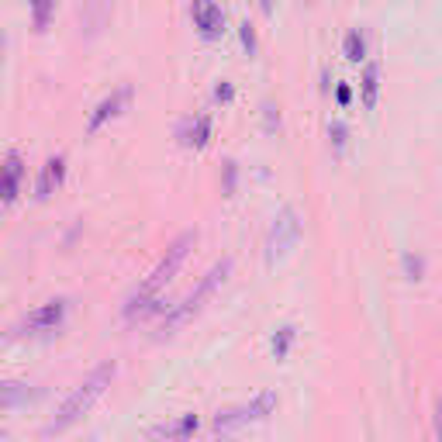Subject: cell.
<instances>
[{"instance_id":"19","label":"cell","mask_w":442,"mask_h":442,"mask_svg":"<svg viewBox=\"0 0 442 442\" xmlns=\"http://www.w3.org/2000/svg\"><path fill=\"white\" fill-rule=\"evenodd\" d=\"M79 18H83L87 31H94V28H97V18H107V7H87Z\"/></svg>"},{"instance_id":"20","label":"cell","mask_w":442,"mask_h":442,"mask_svg":"<svg viewBox=\"0 0 442 442\" xmlns=\"http://www.w3.org/2000/svg\"><path fill=\"white\" fill-rule=\"evenodd\" d=\"M328 135H332L336 149H342V145H346V135H349V128H346V121H332V125H328Z\"/></svg>"},{"instance_id":"25","label":"cell","mask_w":442,"mask_h":442,"mask_svg":"<svg viewBox=\"0 0 442 442\" xmlns=\"http://www.w3.org/2000/svg\"><path fill=\"white\" fill-rule=\"evenodd\" d=\"M336 97H338V104H349V97H353V90H349L346 83H338V87H336Z\"/></svg>"},{"instance_id":"14","label":"cell","mask_w":442,"mask_h":442,"mask_svg":"<svg viewBox=\"0 0 442 442\" xmlns=\"http://www.w3.org/2000/svg\"><path fill=\"white\" fill-rule=\"evenodd\" d=\"M346 55H349L353 62H360V59L366 55V38H363L360 28H353V31L346 35Z\"/></svg>"},{"instance_id":"2","label":"cell","mask_w":442,"mask_h":442,"mask_svg":"<svg viewBox=\"0 0 442 442\" xmlns=\"http://www.w3.org/2000/svg\"><path fill=\"white\" fill-rule=\"evenodd\" d=\"M111 377H114V363L107 360V363L101 366H94L87 377H83V384H79L66 401H62V408H59V415L45 425V432H59V429H66V425H73L83 411H90V404L104 394V387L111 384Z\"/></svg>"},{"instance_id":"7","label":"cell","mask_w":442,"mask_h":442,"mask_svg":"<svg viewBox=\"0 0 442 442\" xmlns=\"http://www.w3.org/2000/svg\"><path fill=\"white\" fill-rule=\"evenodd\" d=\"M190 18H194V25L201 28L204 35H218V31L225 28V11H221L218 4H211V0L194 4V7H190Z\"/></svg>"},{"instance_id":"13","label":"cell","mask_w":442,"mask_h":442,"mask_svg":"<svg viewBox=\"0 0 442 442\" xmlns=\"http://www.w3.org/2000/svg\"><path fill=\"white\" fill-rule=\"evenodd\" d=\"M197 429V415H183L180 421H173V425H162V429H156V436H190Z\"/></svg>"},{"instance_id":"4","label":"cell","mask_w":442,"mask_h":442,"mask_svg":"<svg viewBox=\"0 0 442 442\" xmlns=\"http://www.w3.org/2000/svg\"><path fill=\"white\" fill-rule=\"evenodd\" d=\"M301 238V214L294 204H284V208L277 211V218H273V225H270V232H266V245H263V253H266V263L273 266V263H280L294 249V242Z\"/></svg>"},{"instance_id":"3","label":"cell","mask_w":442,"mask_h":442,"mask_svg":"<svg viewBox=\"0 0 442 442\" xmlns=\"http://www.w3.org/2000/svg\"><path fill=\"white\" fill-rule=\"evenodd\" d=\"M228 270H232V260H228V256H225V260H218V263H214V266H211L208 273H204V277L197 280V287H190V290H187V297H183L180 304H177L173 311H170L166 318H162V336L177 332V328H180V325L187 321V318H190V314H197V311H201V304H204V301L211 297V290H214V287H218L221 280H225V277H228Z\"/></svg>"},{"instance_id":"17","label":"cell","mask_w":442,"mask_h":442,"mask_svg":"<svg viewBox=\"0 0 442 442\" xmlns=\"http://www.w3.org/2000/svg\"><path fill=\"white\" fill-rule=\"evenodd\" d=\"M263 125H266V131H273L280 125V111H277L273 101H263Z\"/></svg>"},{"instance_id":"18","label":"cell","mask_w":442,"mask_h":442,"mask_svg":"<svg viewBox=\"0 0 442 442\" xmlns=\"http://www.w3.org/2000/svg\"><path fill=\"white\" fill-rule=\"evenodd\" d=\"M238 35H242V45L253 53V49H256V28H253V21H249V18L238 25Z\"/></svg>"},{"instance_id":"23","label":"cell","mask_w":442,"mask_h":442,"mask_svg":"<svg viewBox=\"0 0 442 442\" xmlns=\"http://www.w3.org/2000/svg\"><path fill=\"white\" fill-rule=\"evenodd\" d=\"M232 83H228V79H221V83H218V87H214V97H218V101H232Z\"/></svg>"},{"instance_id":"15","label":"cell","mask_w":442,"mask_h":442,"mask_svg":"<svg viewBox=\"0 0 442 442\" xmlns=\"http://www.w3.org/2000/svg\"><path fill=\"white\" fill-rule=\"evenodd\" d=\"M290 338H294V325H280V328H277V336H273V353H277V356H284V353H287Z\"/></svg>"},{"instance_id":"24","label":"cell","mask_w":442,"mask_h":442,"mask_svg":"<svg viewBox=\"0 0 442 442\" xmlns=\"http://www.w3.org/2000/svg\"><path fill=\"white\" fill-rule=\"evenodd\" d=\"M436 442H442V394L436 397Z\"/></svg>"},{"instance_id":"22","label":"cell","mask_w":442,"mask_h":442,"mask_svg":"<svg viewBox=\"0 0 442 442\" xmlns=\"http://www.w3.org/2000/svg\"><path fill=\"white\" fill-rule=\"evenodd\" d=\"M225 194H235V159H225Z\"/></svg>"},{"instance_id":"9","label":"cell","mask_w":442,"mask_h":442,"mask_svg":"<svg viewBox=\"0 0 442 442\" xmlns=\"http://www.w3.org/2000/svg\"><path fill=\"white\" fill-rule=\"evenodd\" d=\"M66 177V156H49L45 159V166H42V177L35 183V190H38V197H49L53 194V187H59Z\"/></svg>"},{"instance_id":"12","label":"cell","mask_w":442,"mask_h":442,"mask_svg":"<svg viewBox=\"0 0 442 442\" xmlns=\"http://www.w3.org/2000/svg\"><path fill=\"white\" fill-rule=\"evenodd\" d=\"M360 87H363V104L373 107L377 104V90H380V66H377V62H366L363 66V79H360Z\"/></svg>"},{"instance_id":"6","label":"cell","mask_w":442,"mask_h":442,"mask_svg":"<svg viewBox=\"0 0 442 442\" xmlns=\"http://www.w3.org/2000/svg\"><path fill=\"white\" fill-rule=\"evenodd\" d=\"M62 314H66V297H53V301H45L42 308L28 311L25 318L18 321L14 332H45V328H55V325L62 321Z\"/></svg>"},{"instance_id":"10","label":"cell","mask_w":442,"mask_h":442,"mask_svg":"<svg viewBox=\"0 0 442 442\" xmlns=\"http://www.w3.org/2000/svg\"><path fill=\"white\" fill-rule=\"evenodd\" d=\"M21 173H25V162H21V156L11 149V153H7V162H4V201H7V204L18 197V183H21Z\"/></svg>"},{"instance_id":"11","label":"cell","mask_w":442,"mask_h":442,"mask_svg":"<svg viewBox=\"0 0 442 442\" xmlns=\"http://www.w3.org/2000/svg\"><path fill=\"white\" fill-rule=\"evenodd\" d=\"M180 138L187 145H204L211 138V118L208 114H197V118H187V125L180 128Z\"/></svg>"},{"instance_id":"21","label":"cell","mask_w":442,"mask_h":442,"mask_svg":"<svg viewBox=\"0 0 442 442\" xmlns=\"http://www.w3.org/2000/svg\"><path fill=\"white\" fill-rule=\"evenodd\" d=\"M49 14H53V4H49V0H38V4H35V25H38V28H45V21H49Z\"/></svg>"},{"instance_id":"1","label":"cell","mask_w":442,"mask_h":442,"mask_svg":"<svg viewBox=\"0 0 442 442\" xmlns=\"http://www.w3.org/2000/svg\"><path fill=\"white\" fill-rule=\"evenodd\" d=\"M197 242V232L194 228H187V232H180L173 242H170V249H166V256L156 263V270L142 280V284L131 290V297H128V304H125V314L128 318H135V314H149V311H156V290L173 273H177V266H180L183 260H187V253H190V245Z\"/></svg>"},{"instance_id":"5","label":"cell","mask_w":442,"mask_h":442,"mask_svg":"<svg viewBox=\"0 0 442 442\" xmlns=\"http://www.w3.org/2000/svg\"><path fill=\"white\" fill-rule=\"evenodd\" d=\"M273 408H277V394L266 390V394L253 397V401H245V404H235V408H228V411H218L214 429H218V432H232V429L245 425V421H260V418H266Z\"/></svg>"},{"instance_id":"8","label":"cell","mask_w":442,"mask_h":442,"mask_svg":"<svg viewBox=\"0 0 442 442\" xmlns=\"http://www.w3.org/2000/svg\"><path fill=\"white\" fill-rule=\"evenodd\" d=\"M128 97H131V87H128V83H125V87H118L114 94H107L104 101H101V104L94 107V114H90L87 128H90V131H97V128H101V125L107 121V118H111V114H118V111H121V104H125Z\"/></svg>"},{"instance_id":"16","label":"cell","mask_w":442,"mask_h":442,"mask_svg":"<svg viewBox=\"0 0 442 442\" xmlns=\"http://www.w3.org/2000/svg\"><path fill=\"white\" fill-rule=\"evenodd\" d=\"M404 273H408L411 280H421V273H425V260L415 256V253H404Z\"/></svg>"}]
</instances>
